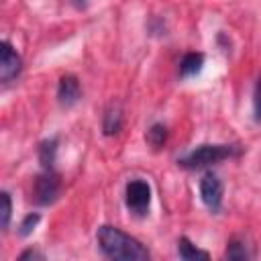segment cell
<instances>
[{"instance_id": "9", "label": "cell", "mask_w": 261, "mask_h": 261, "mask_svg": "<svg viewBox=\"0 0 261 261\" xmlns=\"http://www.w3.org/2000/svg\"><path fill=\"white\" fill-rule=\"evenodd\" d=\"M57 147H59V139L51 137L39 143V163L43 169H53L55 167V159H57Z\"/></svg>"}, {"instance_id": "5", "label": "cell", "mask_w": 261, "mask_h": 261, "mask_svg": "<svg viewBox=\"0 0 261 261\" xmlns=\"http://www.w3.org/2000/svg\"><path fill=\"white\" fill-rule=\"evenodd\" d=\"M222 194H224V188H222V181L218 179V175L212 173V171L204 173V177L200 179V198H202L204 206L210 212H218L220 210Z\"/></svg>"}, {"instance_id": "6", "label": "cell", "mask_w": 261, "mask_h": 261, "mask_svg": "<svg viewBox=\"0 0 261 261\" xmlns=\"http://www.w3.org/2000/svg\"><path fill=\"white\" fill-rule=\"evenodd\" d=\"M22 71V59L16 53V49L8 43L2 41V51H0V82L8 84L12 80L18 77V73Z\"/></svg>"}, {"instance_id": "17", "label": "cell", "mask_w": 261, "mask_h": 261, "mask_svg": "<svg viewBox=\"0 0 261 261\" xmlns=\"http://www.w3.org/2000/svg\"><path fill=\"white\" fill-rule=\"evenodd\" d=\"M18 259L20 261H27V259H45V255L41 251H37V249H27V251H22L18 255Z\"/></svg>"}, {"instance_id": "14", "label": "cell", "mask_w": 261, "mask_h": 261, "mask_svg": "<svg viewBox=\"0 0 261 261\" xmlns=\"http://www.w3.org/2000/svg\"><path fill=\"white\" fill-rule=\"evenodd\" d=\"M0 202H2V208H0V228L8 230L10 216H12V200H10V194L6 190L0 194Z\"/></svg>"}, {"instance_id": "3", "label": "cell", "mask_w": 261, "mask_h": 261, "mask_svg": "<svg viewBox=\"0 0 261 261\" xmlns=\"http://www.w3.org/2000/svg\"><path fill=\"white\" fill-rule=\"evenodd\" d=\"M124 204L130 214L145 216L151 206V186L141 177L130 179L124 188Z\"/></svg>"}, {"instance_id": "7", "label": "cell", "mask_w": 261, "mask_h": 261, "mask_svg": "<svg viewBox=\"0 0 261 261\" xmlns=\"http://www.w3.org/2000/svg\"><path fill=\"white\" fill-rule=\"evenodd\" d=\"M82 96V90H80V80L71 73H65L59 77V84H57V100L61 106L69 108L73 106Z\"/></svg>"}, {"instance_id": "2", "label": "cell", "mask_w": 261, "mask_h": 261, "mask_svg": "<svg viewBox=\"0 0 261 261\" xmlns=\"http://www.w3.org/2000/svg\"><path fill=\"white\" fill-rule=\"evenodd\" d=\"M239 153H241V149L234 147V145H210V143H206V145H200V147L192 149L184 157H179L177 165L186 167V169H202V167L220 163L228 157H234Z\"/></svg>"}, {"instance_id": "8", "label": "cell", "mask_w": 261, "mask_h": 261, "mask_svg": "<svg viewBox=\"0 0 261 261\" xmlns=\"http://www.w3.org/2000/svg\"><path fill=\"white\" fill-rule=\"evenodd\" d=\"M122 128V112L118 104H110L102 114V133L106 137L118 135Z\"/></svg>"}, {"instance_id": "4", "label": "cell", "mask_w": 261, "mask_h": 261, "mask_svg": "<svg viewBox=\"0 0 261 261\" xmlns=\"http://www.w3.org/2000/svg\"><path fill=\"white\" fill-rule=\"evenodd\" d=\"M59 190H61L59 175L53 169H43V173H39L35 177V184H33V200L39 206H49V204H53L57 200Z\"/></svg>"}, {"instance_id": "15", "label": "cell", "mask_w": 261, "mask_h": 261, "mask_svg": "<svg viewBox=\"0 0 261 261\" xmlns=\"http://www.w3.org/2000/svg\"><path fill=\"white\" fill-rule=\"evenodd\" d=\"M39 220H41V214H37V212L27 214V216L20 220V224H18V234H20V237H29V234L35 230V226L39 224Z\"/></svg>"}, {"instance_id": "10", "label": "cell", "mask_w": 261, "mask_h": 261, "mask_svg": "<svg viewBox=\"0 0 261 261\" xmlns=\"http://www.w3.org/2000/svg\"><path fill=\"white\" fill-rule=\"evenodd\" d=\"M204 67V53L200 51H190L181 57L179 61V75L181 77H192L196 73H200Z\"/></svg>"}, {"instance_id": "12", "label": "cell", "mask_w": 261, "mask_h": 261, "mask_svg": "<svg viewBox=\"0 0 261 261\" xmlns=\"http://www.w3.org/2000/svg\"><path fill=\"white\" fill-rule=\"evenodd\" d=\"M145 139H147V143H149L153 149H161V147L165 145V141H167V126L161 124V122L151 124V128L147 130Z\"/></svg>"}, {"instance_id": "11", "label": "cell", "mask_w": 261, "mask_h": 261, "mask_svg": "<svg viewBox=\"0 0 261 261\" xmlns=\"http://www.w3.org/2000/svg\"><path fill=\"white\" fill-rule=\"evenodd\" d=\"M177 255L181 259H186V261H198V259L206 261V259H210V253L204 251V249H198L188 237H179L177 239Z\"/></svg>"}, {"instance_id": "1", "label": "cell", "mask_w": 261, "mask_h": 261, "mask_svg": "<svg viewBox=\"0 0 261 261\" xmlns=\"http://www.w3.org/2000/svg\"><path fill=\"white\" fill-rule=\"evenodd\" d=\"M96 241L100 251L110 257V259H120V261H145L149 259V251L143 247L141 241L135 237L122 232L116 226L104 224L96 232Z\"/></svg>"}, {"instance_id": "13", "label": "cell", "mask_w": 261, "mask_h": 261, "mask_svg": "<svg viewBox=\"0 0 261 261\" xmlns=\"http://www.w3.org/2000/svg\"><path fill=\"white\" fill-rule=\"evenodd\" d=\"M224 257L230 259V261H245V259H249V251H247V247H245L243 241L232 239V241H228V245H226Z\"/></svg>"}, {"instance_id": "16", "label": "cell", "mask_w": 261, "mask_h": 261, "mask_svg": "<svg viewBox=\"0 0 261 261\" xmlns=\"http://www.w3.org/2000/svg\"><path fill=\"white\" fill-rule=\"evenodd\" d=\"M253 114H255V120L261 122V77L257 80L255 92H253Z\"/></svg>"}, {"instance_id": "18", "label": "cell", "mask_w": 261, "mask_h": 261, "mask_svg": "<svg viewBox=\"0 0 261 261\" xmlns=\"http://www.w3.org/2000/svg\"><path fill=\"white\" fill-rule=\"evenodd\" d=\"M71 4H73L75 8H86V6H88V0H71Z\"/></svg>"}]
</instances>
